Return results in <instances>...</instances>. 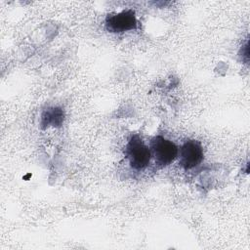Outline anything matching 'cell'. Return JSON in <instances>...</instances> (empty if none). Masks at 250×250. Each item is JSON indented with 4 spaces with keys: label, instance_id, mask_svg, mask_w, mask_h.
<instances>
[{
    "label": "cell",
    "instance_id": "277c9868",
    "mask_svg": "<svg viewBox=\"0 0 250 250\" xmlns=\"http://www.w3.org/2000/svg\"><path fill=\"white\" fill-rule=\"evenodd\" d=\"M204 153L202 146L196 140H188L180 149V165L189 170L201 163Z\"/></svg>",
    "mask_w": 250,
    "mask_h": 250
},
{
    "label": "cell",
    "instance_id": "5b68a950",
    "mask_svg": "<svg viewBox=\"0 0 250 250\" xmlns=\"http://www.w3.org/2000/svg\"><path fill=\"white\" fill-rule=\"evenodd\" d=\"M64 118L63 110L60 107H50L44 110L41 116V125L42 128H46L49 126L60 127Z\"/></svg>",
    "mask_w": 250,
    "mask_h": 250
},
{
    "label": "cell",
    "instance_id": "7a4b0ae2",
    "mask_svg": "<svg viewBox=\"0 0 250 250\" xmlns=\"http://www.w3.org/2000/svg\"><path fill=\"white\" fill-rule=\"evenodd\" d=\"M150 153L152 154L156 165L159 168L172 163L178 155L177 146L162 136L152 138L150 142Z\"/></svg>",
    "mask_w": 250,
    "mask_h": 250
},
{
    "label": "cell",
    "instance_id": "3957f363",
    "mask_svg": "<svg viewBox=\"0 0 250 250\" xmlns=\"http://www.w3.org/2000/svg\"><path fill=\"white\" fill-rule=\"evenodd\" d=\"M138 27V21L133 10H125L114 15H108L105 19V28L112 33H122Z\"/></svg>",
    "mask_w": 250,
    "mask_h": 250
},
{
    "label": "cell",
    "instance_id": "6da1fadb",
    "mask_svg": "<svg viewBox=\"0 0 250 250\" xmlns=\"http://www.w3.org/2000/svg\"><path fill=\"white\" fill-rule=\"evenodd\" d=\"M125 154L130 166L135 170H143L149 164L151 153L140 136L133 135L125 147Z\"/></svg>",
    "mask_w": 250,
    "mask_h": 250
}]
</instances>
